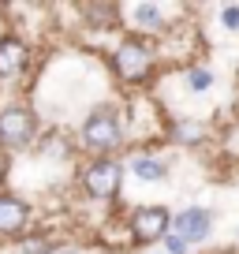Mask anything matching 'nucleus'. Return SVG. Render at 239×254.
Returning a JSON list of instances; mask_svg holds the SVG:
<instances>
[{"mask_svg": "<svg viewBox=\"0 0 239 254\" xmlns=\"http://www.w3.org/2000/svg\"><path fill=\"white\" fill-rule=\"evenodd\" d=\"M153 64H157V53H153V45L146 38H123L116 45V53H112V67H116V75L123 82L150 79Z\"/></svg>", "mask_w": 239, "mask_h": 254, "instance_id": "f03ea898", "label": "nucleus"}, {"mask_svg": "<svg viewBox=\"0 0 239 254\" xmlns=\"http://www.w3.org/2000/svg\"><path fill=\"white\" fill-rule=\"evenodd\" d=\"M168 224H172V217H168L165 206H138L135 213H131V239H138V243L165 239Z\"/></svg>", "mask_w": 239, "mask_h": 254, "instance_id": "39448f33", "label": "nucleus"}, {"mask_svg": "<svg viewBox=\"0 0 239 254\" xmlns=\"http://www.w3.org/2000/svg\"><path fill=\"white\" fill-rule=\"evenodd\" d=\"M26 64H30V49L23 38H15V34L0 38V79H15Z\"/></svg>", "mask_w": 239, "mask_h": 254, "instance_id": "0eeeda50", "label": "nucleus"}, {"mask_svg": "<svg viewBox=\"0 0 239 254\" xmlns=\"http://www.w3.org/2000/svg\"><path fill=\"white\" fill-rule=\"evenodd\" d=\"M34 135H38V120L30 109H23V105L0 109V146L4 150H26Z\"/></svg>", "mask_w": 239, "mask_h": 254, "instance_id": "20e7f679", "label": "nucleus"}, {"mask_svg": "<svg viewBox=\"0 0 239 254\" xmlns=\"http://www.w3.org/2000/svg\"><path fill=\"white\" fill-rule=\"evenodd\" d=\"M49 254H75V251H71V247H64V251H49Z\"/></svg>", "mask_w": 239, "mask_h": 254, "instance_id": "f3484780", "label": "nucleus"}, {"mask_svg": "<svg viewBox=\"0 0 239 254\" xmlns=\"http://www.w3.org/2000/svg\"><path fill=\"white\" fill-rule=\"evenodd\" d=\"M168 228H176V236L191 247V243H202V239L209 236L213 217H209V209H202V206H187L179 217H172V224H168Z\"/></svg>", "mask_w": 239, "mask_h": 254, "instance_id": "423d86ee", "label": "nucleus"}, {"mask_svg": "<svg viewBox=\"0 0 239 254\" xmlns=\"http://www.w3.org/2000/svg\"><path fill=\"white\" fill-rule=\"evenodd\" d=\"M53 247H49V239L45 236H26L23 239V254H49Z\"/></svg>", "mask_w": 239, "mask_h": 254, "instance_id": "ddd939ff", "label": "nucleus"}, {"mask_svg": "<svg viewBox=\"0 0 239 254\" xmlns=\"http://www.w3.org/2000/svg\"><path fill=\"white\" fill-rule=\"evenodd\" d=\"M135 19L142 30H157L161 26V8L157 4H135Z\"/></svg>", "mask_w": 239, "mask_h": 254, "instance_id": "9b49d317", "label": "nucleus"}, {"mask_svg": "<svg viewBox=\"0 0 239 254\" xmlns=\"http://www.w3.org/2000/svg\"><path fill=\"white\" fill-rule=\"evenodd\" d=\"M165 243H168V254H187V243L179 236H165Z\"/></svg>", "mask_w": 239, "mask_h": 254, "instance_id": "2eb2a0df", "label": "nucleus"}, {"mask_svg": "<svg viewBox=\"0 0 239 254\" xmlns=\"http://www.w3.org/2000/svg\"><path fill=\"white\" fill-rule=\"evenodd\" d=\"M221 23L228 26V30H239V8H236V4H228V8L221 11Z\"/></svg>", "mask_w": 239, "mask_h": 254, "instance_id": "4468645a", "label": "nucleus"}, {"mask_svg": "<svg viewBox=\"0 0 239 254\" xmlns=\"http://www.w3.org/2000/svg\"><path fill=\"white\" fill-rule=\"evenodd\" d=\"M187 86H191L194 94H206V90L213 86V71H209V67H191V71H187Z\"/></svg>", "mask_w": 239, "mask_h": 254, "instance_id": "f8f14e48", "label": "nucleus"}, {"mask_svg": "<svg viewBox=\"0 0 239 254\" xmlns=\"http://www.w3.org/2000/svg\"><path fill=\"white\" fill-rule=\"evenodd\" d=\"M131 172L138 176V180H150V183H157V180H165V165H161L157 157H135L131 161Z\"/></svg>", "mask_w": 239, "mask_h": 254, "instance_id": "1a4fd4ad", "label": "nucleus"}, {"mask_svg": "<svg viewBox=\"0 0 239 254\" xmlns=\"http://www.w3.org/2000/svg\"><path fill=\"white\" fill-rule=\"evenodd\" d=\"M4 176H8V153L0 150V183H4Z\"/></svg>", "mask_w": 239, "mask_h": 254, "instance_id": "dca6fc26", "label": "nucleus"}, {"mask_svg": "<svg viewBox=\"0 0 239 254\" xmlns=\"http://www.w3.org/2000/svg\"><path fill=\"white\" fill-rule=\"evenodd\" d=\"M120 183H123V168L120 161L112 157H94L86 168H82V190H86L90 198H116L120 194Z\"/></svg>", "mask_w": 239, "mask_h": 254, "instance_id": "7ed1b4c3", "label": "nucleus"}, {"mask_svg": "<svg viewBox=\"0 0 239 254\" xmlns=\"http://www.w3.org/2000/svg\"><path fill=\"white\" fill-rule=\"evenodd\" d=\"M82 15H86V23H97V30H109V26H116L120 11L112 4H90V8H82Z\"/></svg>", "mask_w": 239, "mask_h": 254, "instance_id": "9d476101", "label": "nucleus"}, {"mask_svg": "<svg viewBox=\"0 0 239 254\" xmlns=\"http://www.w3.org/2000/svg\"><path fill=\"white\" fill-rule=\"evenodd\" d=\"M30 221V206L15 194H0V236H19Z\"/></svg>", "mask_w": 239, "mask_h": 254, "instance_id": "6e6552de", "label": "nucleus"}, {"mask_svg": "<svg viewBox=\"0 0 239 254\" xmlns=\"http://www.w3.org/2000/svg\"><path fill=\"white\" fill-rule=\"evenodd\" d=\"M79 142H82V150L97 153V157H109V153L120 150V142H123V127H120V120L112 116L109 109H97V112H90V116L82 120Z\"/></svg>", "mask_w": 239, "mask_h": 254, "instance_id": "f257e3e1", "label": "nucleus"}]
</instances>
